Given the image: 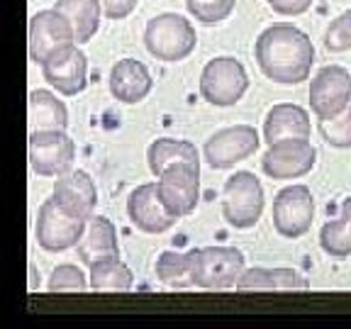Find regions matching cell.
Segmentation results:
<instances>
[{
    "instance_id": "28",
    "label": "cell",
    "mask_w": 351,
    "mask_h": 329,
    "mask_svg": "<svg viewBox=\"0 0 351 329\" xmlns=\"http://www.w3.org/2000/svg\"><path fill=\"white\" fill-rule=\"evenodd\" d=\"M237 0H186V8L197 22L203 25H219L234 12Z\"/></svg>"
},
{
    "instance_id": "29",
    "label": "cell",
    "mask_w": 351,
    "mask_h": 329,
    "mask_svg": "<svg viewBox=\"0 0 351 329\" xmlns=\"http://www.w3.org/2000/svg\"><path fill=\"white\" fill-rule=\"evenodd\" d=\"M51 293H83L90 288V280H86V273H83L78 266L73 263H61L51 271L49 283H47Z\"/></svg>"
},
{
    "instance_id": "30",
    "label": "cell",
    "mask_w": 351,
    "mask_h": 329,
    "mask_svg": "<svg viewBox=\"0 0 351 329\" xmlns=\"http://www.w3.org/2000/svg\"><path fill=\"white\" fill-rule=\"evenodd\" d=\"M324 47L332 54H344L351 51V10L341 12L339 17L329 22L327 34H324Z\"/></svg>"
},
{
    "instance_id": "10",
    "label": "cell",
    "mask_w": 351,
    "mask_h": 329,
    "mask_svg": "<svg viewBox=\"0 0 351 329\" xmlns=\"http://www.w3.org/2000/svg\"><path fill=\"white\" fill-rule=\"evenodd\" d=\"M310 108L317 120H332L351 103V73L344 66H324L310 81Z\"/></svg>"
},
{
    "instance_id": "1",
    "label": "cell",
    "mask_w": 351,
    "mask_h": 329,
    "mask_svg": "<svg viewBox=\"0 0 351 329\" xmlns=\"http://www.w3.org/2000/svg\"><path fill=\"white\" fill-rule=\"evenodd\" d=\"M254 56L266 78L283 86H295L310 78L315 61V44L300 27L274 25L258 34Z\"/></svg>"
},
{
    "instance_id": "5",
    "label": "cell",
    "mask_w": 351,
    "mask_h": 329,
    "mask_svg": "<svg viewBox=\"0 0 351 329\" xmlns=\"http://www.w3.org/2000/svg\"><path fill=\"white\" fill-rule=\"evenodd\" d=\"M249 90L247 69L234 56H215L200 73V95L215 108L237 105Z\"/></svg>"
},
{
    "instance_id": "24",
    "label": "cell",
    "mask_w": 351,
    "mask_h": 329,
    "mask_svg": "<svg viewBox=\"0 0 351 329\" xmlns=\"http://www.w3.org/2000/svg\"><path fill=\"white\" fill-rule=\"evenodd\" d=\"M90 291L95 293H127L134 285V276H132L130 266L117 258H108L90 266Z\"/></svg>"
},
{
    "instance_id": "27",
    "label": "cell",
    "mask_w": 351,
    "mask_h": 329,
    "mask_svg": "<svg viewBox=\"0 0 351 329\" xmlns=\"http://www.w3.org/2000/svg\"><path fill=\"white\" fill-rule=\"evenodd\" d=\"M317 132L329 147L351 149V103L346 105L344 112H339L332 120H319Z\"/></svg>"
},
{
    "instance_id": "8",
    "label": "cell",
    "mask_w": 351,
    "mask_h": 329,
    "mask_svg": "<svg viewBox=\"0 0 351 329\" xmlns=\"http://www.w3.org/2000/svg\"><path fill=\"white\" fill-rule=\"evenodd\" d=\"M71 44H76V32L64 12L49 8V10H39L37 15H32L27 25V51L34 64L42 66L56 51Z\"/></svg>"
},
{
    "instance_id": "20",
    "label": "cell",
    "mask_w": 351,
    "mask_h": 329,
    "mask_svg": "<svg viewBox=\"0 0 351 329\" xmlns=\"http://www.w3.org/2000/svg\"><path fill=\"white\" fill-rule=\"evenodd\" d=\"M310 280L302 273H298L295 269H263V266H254V269H244L241 278L237 280V291L249 293H269V291H307Z\"/></svg>"
},
{
    "instance_id": "3",
    "label": "cell",
    "mask_w": 351,
    "mask_h": 329,
    "mask_svg": "<svg viewBox=\"0 0 351 329\" xmlns=\"http://www.w3.org/2000/svg\"><path fill=\"white\" fill-rule=\"evenodd\" d=\"M193 285L203 291H227L237 288L244 273V254L234 247H205L193 249Z\"/></svg>"
},
{
    "instance_id": "25",
    "label": "cell",
    "mask_w": 351,
    "mask_h": 329,
    "mask_svg": "<svg viewBox=\"0 0 351 329\" xmlns=\"http://www.w3.org/2000/svg\"><path fill=\"white\" fill-rule=\"evenodd\" d=\"M319 247L335 258L351 256V197L341 203L339 217L329 219L319 232Z\"/></svg>"
},
{
    "instance_id": "11",
    "label": "cell",
    "mask_w": 351,
    "mask_h": 329,
    "mask_svg": "<svg viewBox=\"0 0 351 329\" xmlns=\"http://www.w3.org/2000/svg\"><path fill=\"white\" fill-rule=\"evenodd\" d=\"M317 149L307 139H283L269 144V151L263 154L261 169L274 181H291L302 178L315 169Z\"/></svg>"
},
{
    "instance_id": "19",
    "label": "cell",
    "mask_w": 351,
    "mask_h": 329,
    "mask_svg": "<svg viewBox=\"0 0 351 329\" xmlns=\"http://www.w3.org/2000/svg\"><path fill=\"white\" fill-rule=\"evenodd\" d=\"M313 122L307 110L295 103H280L269 110L263 120V142L276 144L283 139H310Z\"/></svg>"
},
{
    "instance_id": "18",
    "label": "cell",
    "mask_w": 351,
    "mask_h": 329,
    "mask_svg": "<svg viewBox=\"0 0 351 329\" xmlns=\"http://www.w3.org/2000/svg\"><path fill=\"white\" fill-rule=\"evenodd\" d=\"M76 254L81 263H86L88 269L93 263L108 261V258L120 256V244H117V230L103 215H93L86 222L81 241L76 244Z\"/></svg>"
},
{
    "instance_id": "6",
    "label": "cell",
    "mask_w": 351,
    "mask_h": 329,
    "mask_svg": "<svg viewBox=\"0 0 351 329\" xmlns=\"http://www.w3.org/2000/svg\"><path fill=\"white\" fill-rule=\"evenodd\" d=\"M27 159L37 175L56 178L66 173L76 159V144L66 134V130H39L29 132Z\"/></svg>"
},
{
    "instance_id": "33",
    "label": "cell",
    "mask_w": 351,
    "mask_h": 329,
    "mask_svg": "<svg viewBox=\"0 0 351 329\" xmlns=\"http://www.w3.org/2000/svg\"><path fill=\"white\" fill-rule=\"evenodd\" d=\"M266 3H269V0H266Z\"/></svg>"
},
{
    "instance_id": "7",
    "label": "cell",
    "mask_w": 351,
    "mask_h": 329,
    "mask_svg": "<svg viewBox=\"0 0 351 329\" xmlns=\"http://www.w3.org/2000/svg\"><path fill=\"white\" fill-rule=\"evenodd\" d=\"M88 219L76 217V215L66 212L56 197H47L42 205H39L37 212V244L44 249V252L59 254L66 252V249H73L81 241L83 230H86Z\"/></svg>"
},
{
    "instance_id": "21",
    "label": "cell",
    "mask_w": 351,
    "mask_h": 329,
    "mask_svg": "<svg viewBox=\"0 0 351 329\" xmlns=\"http://www.w3.org/2000/svg\"><path fill=\"white\" fill-rule=\"evenodd\" d=\"M147 164L149 171L154 175H161L166 169L178 164H188L200 169V154H197L195 144L188 142V139H156V142L149 144L147 149Z\"/></svg>"
},
{
    "instance_id": "17",
    "label": "cell",
    "mask_w": 351,
    "mask_h": 329,
    "mask_svg": "<svg viewBox=\"0 0 351 329\" xmlns=\"http://www.w3.org/2000/svg\"><path fill=\"white\" fill-rule=\"evenodd\" d=\"M108 86L115 100H120V103H125V105H137L152 93L154 78L142 61L120 59L110 69Z\"/></svg>"
},
{
    "instance_id": "31",
    "label": "cell",
    "mask_w": 351,
    "mask_h": 329,
    "mask_svg": "<svg viewBox=\"0 0 351 329\" xmlns=\"http://www.w3.org/2000/svg\"><path fill=\"white\" fill-rule=\"evenodd\" d=\"M100 3H103V12L108 20H125L137 10L139 0H100Z\"/></svg>"
},
{
    "instance_id": "12",
    "label": "cell",
    "mask_w": 351,
    "mask_h": 329,
    "mask_svg": "<svg viewBox=\"0 0 351 329\" xmlns=\"http://www.w3.org/2000/svg\"><path fill=\"white\" fill-rule=\"evenodd\" d=\"M261 144L258 132L252 125H234L217 130L213 137L205 142V161L213 169H232L239 161L254 156Z\"/></svg>"
},
{
    "instance_id": "2",
    "label": "cell",
    "mask_w": 351,
    "mask_h": 329,
    "mask_svg": "<svg viewBox=\"0 0 351 329\" xmlns=\"http://www.w3.org/2000/svg\"><path fill=\"white\" fill-rule=\"evenodd\" d=\"M197 34L195 27L183 15L176 12H161L152 17L144 29V47L154 59L176 64L183 61L195 51Z\"/></svg>"
},
{
    "instance_id": "9",
    "label": "cell",
    "mask_w": 351,
    "mask_h": 329,
    "mask_svg": "<svg viewBox=\"0 0 351 329\" xmlns=\"http://www.w3.org/2000/svg\"><path fill=\"white\" fill-rule=\"evenodd\" d=\"M315 197L313 191L300 183L278 191L274 200V230L285 239H298L313 227Z\"/></svg>"
},
{
    "instance_id": "32",
    "label": "cell",
    "mask_w": 351,
    "mask_h": 329,
    "mask_svg": "<svg viewBox=\"0 0 351 329\" xmlns=\"http://www.w3.org/2000/svg\"><path fill=\"white\" fill-rule=\"evenodd\" d=\"M315 0H269V5L274 12L278 15H288V17H295V15H302L313 8Z\"/></svg>"
},
{
    "instance_id": "4",
    "label": "cell",
    "mask_w": 351,
    "mask_h": 329,
    "mask_svg": "<svg viewBox=\"0 0 351 329\" xmlns=\"http://www.w3.org/2000/svg\"><path fill=\"white\" fill-rule=\"evenodd\" d=\"M263 186L252 171H237L222 188V217L234 230H252L263 212Z\"/></svg>"
},
{
    "instance_id": "15",
    "label": "cell",
    "mask_w": 351,
    "mask_h": 329,
    "mask_svg": "<svg viewBox=\"0 0 351 329\" xmlns=\"http://www.w3.org/2000/svg\"><path fill=\"white\" fill-rule=\"evenodd\" d=\"M42 76L61 95L73 98V95L83 93L88 86V56L76 44H71L44 61Z\"/></svg>"
},
{
    "instance_id": "22",
    "label": "cell",
    "mask_w": 351,
    "mask_h": 329,
    "mask_svg": "<svg viewBox=\"0 0 351 329\" xmlns=\"http://www.w3.org/2000/svg\"><path fill=\"white\" fill-rule=\"evenodd\" d=\"M29 132L39 130H66L69 127V108L51 90H32L27 98Z\"/></svg>"
},
{
    "instance_id": "14",
    "label": "cell",
    "mask_w": 351,
    "mask_h": 329,
    "mask_svg": "<svg viewBox=\"0 0 351 329\" xmlns=\"http://www.w3.org/2000/svg\"><path fill=\"white\" fill-rule=\"evenodd\" d=\"M127 217L144 234H164L181 219L164 205L156 183H144V186H137L130 193Z\"/></svg>"
},
{
    "instance_id": "26",
    "label": "cell",
    "mask_w": 351,
    "mask_h": 329,
    "mask_svg": "<svg viewBox=\"0 0 351 329\" xmlns=\"http://www.w3.org/2000/svg\"><path fill=\"white\" fill-rule=\"evenodd\" d=\"M156 278L161 280L169 288H186L193 285V258L191 252L181 254V252H164L156 258Z\"/></svg>"
},
{
    "instance_id": "16",
    "label": "cell",
    "mask_w": 351,
    "mask_h": 329,
    "mask_svg": "<svg viewBox=\"0 0 351 329\" xmlns=\"http://www.w3.org/2000/svg\"><path fill=\"white\" fill-rule=\"evenodd\" d=\"M54 197L66 212L90 219L95 215V205H98V188L88 171L69 169L66 173L56 175Z\"/></svg>"
},
{
    "instance_id": "23",
    "label": "cell",
    "mask_w": 351,
    "mask_h": 329,
    "mask_svg": "<svg viewBox=\"0 0 351 329\" xmlns=\"http://www.w3.org/2000/svg\"><path fill=\"white\" fill-rule=\"evenodd\" d=\"M54 8L69 17V22L73 25V32H76L78 44L90 42L98 34L100 15H105L100 0H56Z\"/></svg>"
},
{
    "instance_id": "13",
    "label": "cell",
    "mask_w": 351,
    "mask_h": 329,
    "mask_svg": "<svg viewBox=\"0 0 351 329\" xmlns=\"http://www.w3.org/2000/svg\"><path fill=\"white\" fill-rule=\"evenodd\" d=\"M156 178H159L156 188H159L161 200L176 217H188L195 212L200 203V169L178 164L166 169Z\"/></svg>"
}]
</instances>
